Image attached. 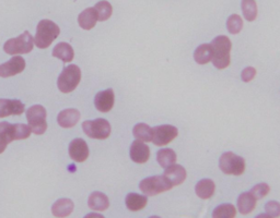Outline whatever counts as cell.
<instances>
[{
  "instance_id": "6da1fadb",
  "label": "cell",
  "mask_w": 280,
  "mask_h": 218,
  "mask_svg": "<svg viewBox=\"0 0 280 218\" xmlns=\"http://www.w3.org/2000/svg\"><path fill=\"white\" fill-rule=\"evenodd\" d=\"M212 48H213V64L217 69H225L230 65V51L232 44L230 38L221 35L215 37L212 42Z\"/></svg>"
},
{
  "instance_id": "7a4b0ae2",
  "label": "cell",
  "mask_w": 280,
  "mask_h": 218,
  "mask_svg": "<svg viewBox=\"0 0 280 218\" xmlns=\"http://www.w3.org/2000/svg\"><path fill=\"white\" fill-rule=\"evenodd\" d=\"M60 33L59 26L51 20H42L36 26V34L34 37V44L36 47L45 49L49 48L52 43L56 40Z\"/></svg>"
},
{
  "instance_id": "3957f363",
  "label": "cell",
  "mask_w": 280,
  "mask_h": 218,
  "mask_svg": "<svg viewBox=\"0 0 280 218\" xmlns=\"http://www.w3.org/2000/svg\"><path fill=\"white\" fill-rule=\"evenodd\" d=\"M81 80V70L76 65H70L64 68L58 76L57 87L61 93H70L76 90Z\"/></svg>"
},
{
  "instance_id": "277c9868",
  "label": "cell",
  "mask_w": 280,
  "mask_h": 218,
  "mask_svg": "<svg viewBox=\"0 0 280 218\" xmlns=\"http://www.w3.org/2000/svg\"><path fill=\"white\" fill-rule=\"evenodd\" d=\"M173 188L168 179L165 176H152L148 177L142 180L139 184V189L145 194L146 197L158 196L160 193L167 192Z\"/></svg>"
},
{
  "instance_id": "5b68a950",
  "label": "cell",
  "mask_w": 280,
  "mask_h": 218,
  "mask_svg": "<svg viewBox=\"0 0 280 218\" xmlns=\"http://www.w3.org/2000/svg\"><path fill=\"white\" fill-rule=\"evenodd\" d=\"M34 47V40L30 32L26 31L20 36L15 38H10L9 41H7L4 50L8 54H22V53H29L32 51Z\"/></svg>"
},
{
  "instance_id": "8992f818",
  "label": "cell",
  "mask_w": 280,
  "mask_h": 218,
  "mask_svg": "<svg viewBox=\"0 0 280 218\" xmlns=\"http://www.w3.org/2000/svg\"><path fill=\"white\" fill-rule=\"evenodd\" d=\"M46 109L42 105H34L27 111V119L29 127L33 133L41 135L48 130V122H46Z\"/></svg>"
},
{
  "instance_id": "52a82bcc",
  "label": "cell",
  "mask_w": 280,
  "mask_h": 218,
  "mask_svg": "<svg viewBox=\"0 0 280 218\" xmlns=\"http://www.w3.org/2000/svg\"><path fill=\"white\" fill-rule=\"evenodd\" d=\"M219 167L225 175L240 176L245 170V160L232 152H227L221 155L219 159Z\"/></svg>"
},
{
  "instance_id": "ba28073f",
  "label": "cell",
  "mask_w": 280,
  "mask_h": 218,
  "mask_svg": "<svg viewBox=\"0 0 280 218\" xmlns=\"http://www.w3.org/2000/svg\"><path fill=\"white\" fill-rule=\"evenodd\" d=\"M82 129L84 133L91 139L105 140L111 134V124L103 118L84 121L82 123Z\"/></svg>"
},
{
  "instance_id": "9c48e42d",
  "label": "cell",
  "mask_w": 280,
  "mask_h": 218,
  "mask_svg": "<svg viewBox=\"0 0 280 218\" xmlns=\"http://www.w3.org/2000/svg\"><path fill=\"white\" fill-rule=\"evenodd\" d=\"M178 130L171 124H162L152 129V141L154 145L163 146L167 145L177 137Z\"/></svg>"
},
{
  "instance_id": "30bf717a",
  "label": "cell",
  "mask_w": 280,
  "mask_h": 218,
  "mask_svg": "<svg viewBox=\"0 0 280 218\" xmlns=\"http://www.w3.org/2000/svg\"><path fill=\"white\" fill-rule=\"evenodd\" d=\"M26 69V60L21 56H15L9 61L0 65V76L9 77L21 73Z\"/></svg>"
},
{
  "instance_id": "8fae6325",
  "label": "cell",
  "mask_w": 280,
  "mask_h": 218,
  "mask_svg": "<svg viewBox=\"0 0 280 218\" xmlns=\"http://www.w3.org/2000/svg\"><path fill=\"white\" fill-rule=\"evenodd\" d=\"M69 155L75 161L83 162L89 157V147L82 139H75L69 144Z\"/></svg>"
},
{
  "instance_id": "7c38bea8",
  "label": "cell",
  "mask_w": 280,
  "mask_h": 218,
  "mask_svg": "<svg viewBox=\"0 0 280 218\" xmlns=\"http://www.w3.org/2000/svg\"><path fill=\"white\" fill-rule=\"evenodd\" d=\"M115 95L112 89L101 91L95 97L96 108L101 113H108L114 106Z\"/></svg>"
},
{
  "instance_id": "4fadbf2b",
  "label": "cell",
  "mask_w": 280,
  "mask_h": 218,
  "mask_svg": "<svg viewBox=\"0 0 280 218\" xmlns=\"http://www.w3.org/2000/svg\"><path fill=\"white\" fill-rule=\"evenodd\" d=\"M129 156L131 160L137 164H145L148 161L150 157V149L149 146L145 144V142L142 141H134L130 145L129 150Z\"/></svg>"
},
{
  "instance_id": "5bb4252c",
  "label": "cell",
  "mask_w": 280,
  "mask_h": 218,
  "mask_svg": "<svg viewBox=\"0 0 280 218\" xmlns=\"http://www.w3.org/2000/svg\"><path fill=\"white\" fill-rule=\"evenodd\" d=\"M25 104L18 99H0V118L25 113Z\"/></svg>"
},
{
  "instance_id": "9a60e30c",
  "label": "cell",
  "mask_w": 280,
  "mask_h": 218,
  "mask_svg": "<svg viewBox=\"0 0 280 218\" xmlns=\"http://www.w3.org/2000/svg\"><path fill=\"white\" fill-rule=\"evenodd\" d=\"M17 139V131H15V124L9 122H0V154H3L8 144L15 141Z\"/></svg>"
},
{
  "instance_id": "2e32d148",
  "label": "cell",
  "mask_w": 280,
  "mask_h": 218,
  "mask_svg": "<svg viewBox=\"0 0 280 218\" xmlns=\"http://www.w3.org/2000/svg\"><path fill=\"white\" fill-rule=\"evenodd\" d=\"M80 119V112L75 108L65 109V111L60 112L57 117V122L61 128L69 129L75 127Z\"/></svg>"
},
{
  "instance_id": "e0dca14e",
  "label": "cell",
  "mask_w": 280,
  "mask_h": 218,
  "mask_svg": "<svg viewBox=\"0 0 280 218\" xmlns=\"http://www.w3.org/2000/svg\"><path fill=\"white\" fill-rule=\"evenodd\" d=\"M168 181L174 185H180L184 182V180L186 179V170L183 166L181 165H172L168 168H166L165 174H163Z\"/></svg>"
},
{
  "instance_id": "ac0fdd59",
  "label": "cell",
  "mask_w": 280,
  "mask_h": 218,
  "mask_svg": "<svg viewBox=\"0 0 280 218\" xmlns=\"http://www.w3.org/2000/svg\"><path fill=\"white\" fill-rule=\"evenodd\" d=\"M75 204L70 199H59L52 206V213L57 218H65L74 212Z\"/></svg>"
},
{
  "instance_id": "d6986e66",
  "label": "cell",
  "mask_w": 280,
  "mask_h": 218,
  "mask_svg": "<svg viewBox=\"0 0 280 218\" xmlns=\"http://www.w3.org/2000/svg\"><path fill=\"white\" fill-rule=\"evenodd\" d=\"M88 205L93 211L97 212H103L106 211L110 206V201H108V198L105 196L102 192H92L89 197L88 200Z\"/></svg>"
},
{
  "instance_id": "ffe728a7",
  "label": "cell",
  "mask_w": 280,
  "mask_h": 218,
  "mask_svg": "<svg viewBox=\"0 0 280 218\" xmlns=\"http://www.w3.org/2000/svg\"><path fill=\"white\" fill-rule=\"evenodd\" d=\"M98 22V14L95 8H88L83 10L79 17H78V23L83 30H91L96 26Z\"/></svg>"
},
{
  "instance_id": "44dd1931",
  "label": "cell",
  "mask_w": 280,
  "mask_h": 218,
  "mask_svg": "<svg viewBox=\"0 0 280 218\" xmlns=\"http://www.w3.org/2000/svg\"><path fill=\"white\" fill-rule=\"evenodd\" d=\"M215 190L216 185L212 179H201V180L198 181L195 185V192L197 194V197L203 200L212 198L214 196Z\"/></svg>"
},
{
  "instance_id": "7402d4cb",
  "label": "cell",
  "mask_w": 280,
  "mask_h": 218,
  "mask_svg": "<svg viewBox=\"0 0 280 218\" xmlns=\"http://www.w3.org/2000/svg\"><path fill=\"white\" fill-rule=\"evenodd\" d=\"M125 203L129 211L138 212L140 211V209L146 207L148 203V199L145 194L142 196V194H138V193H128L125 199Z\"/></svg>"
},
{
  "instance_id": "603a6c76",
  "label": "cell",
  "mask_w": 280,
  "mask_h": 218,
  "mask_svg": "<svg viewBox=\"0 0 280 218\" xmlns=\"http://www.w3.org/2000/svg\"><path fill=\"white\" fill-rule=\"evenodd\" d=\"M256 200L250 192H244L238 199V209L242 215H247L254 211Z\"/></svg>"
},
{
  "instance_id": "cb8c5ba5",
  "label": "cell",
  "mask_w": 280,
  "mask_h": 218,
  "mask_svg": "<svg viewBox=\"0 0 280 218\" xmlns=\"http://www.w3.org/2000/svg\"><path fill=\"white\" fill-rule=\"evenodd\" d=\"M52 54H53V57H56L64 62L73 61V59L75 57V52H74L73 47L68 43H65V42L57 44L55 47H54Z\"/></svg>"
},
{
  "instance_id": "d4e9b609",
  "label": "cell",
  "mask_w": 280,
  "mask_h": 218,
  "mask_svg": "<svg viewBox=\"0 0 280 218\" xmlns=\"http://www.w3.org/2000/svg\"><path fill=\"white\" fill-rule=\"evenodd\" d=\"M194 59L198 65H207L213 60V48L210 44H201L194 52Z\"/></svg>"
},
{
  "instance_id": "484cf974",
  "label": "cell",
  "mask_w": 280,
  "mask_h": 218,
  "mask_svg": "<svg viewBox=\"0 0 280 218\" xmlns=\"http://www.w3.org/2000/svg\"><path fill=\"white\" fill-rule=\"evenodd\" d=\"M133 134L138 141L145 143L152 141V128L146 123H138L133 129Z\"/></svg>"
},
{
  "instance_id": "4316f807",
  "label": "cell",
  "mask_w": 280,
  "mask_h": 218,
  "mask_svg": "<svg viewBox=\"0 0 280 218\" xmlns=\"http://www.w3.org/2000/svg\"><path fill=\"white\" fill-rule=\"evenodd\" d=\"M176 158V153L171 149H162L157 153V160L163 168H168L174 165Z\"/></svg>"
},
{
  "instance_id": "83f0119b",
  "label": "cell",
  "mask_w": 280,
  "mask_h": 218,
  "mask_svg": "<svg viewBox=\"0 0 280 218\" xmlns=\"http://www.w3.org/2000/svg\"><path fill=\"white\" fill-rule=\"evenodd\" d=\"M241 7H242L243 17L245 20L252 22L258 18V5H256L255 0H242Z\"/></svg>"
},
{
  "instance_id": "f1b7e54d",
  "label": "cell",
  "mask_w": 280,
  "mask_h": 218,
  "mask_svg": "<svg viewBox=\"0 0 280 218\" xmlns=\"http://www.w3.org/2000/svg\"><path fill=\"white\" fill-rule=\"evenodd\" d=\"M237 209L232 204L225 203L217 206L213 212V218H235Z\"/></svg>"
},
{
  "instance_id": "f546056e",
  "label": "cell",
  "mask_w": 280,
  "mask_h": 218,
  "mask_svg": "<svg viewBox=\"0 0 280 218\" xmlns=\"http://www.w3.org/2000/svg\"><path fill=\"white\" fill-rule=\"evenodd\" d=\"M95 10L98 14V21H102V22L110 19L112 13H113L112 5L108 2H105V0L98 3L95 6Z\"/></svg>"
},
{
  "instance_id": "4dcf8cb0",
  "label": "cell",
  "mask_w": 280,
  "mask_h": 218,
  "mask_svg": "<svg viewBox=\"0 0 280 218\" xmlns=\"http://www.w3.org/2000/svg\"><path fill=\"white\" fill-rule=\"evenodd\" d=\"M227 28L232 35L239 34L243 28V20L239 14H232L227 20Z\"/></svg>"
},
{
  "instance_id": "1f68e13d",
  "label": "cell",
  "mask_w": 280,
  "mask_h": 218,
  "mask_svg": "<svg viewBox=\"0 0 280 218\" xmlns=\"http://www.w3.org/2000/svg\"><path fill=\"white\" fill-rule=\"evenodd\" d=\"M269 190H270L269 185L267 183L262 182V183L254 185L252 190L250 191V193L252 194L255 200H261L267 196V194L269 193Z\"/></svg>"
},
{
  "instance_id": "d6a6232c",
  "label": "cell",
  "mask_w": 280,
  "mask_h": 218,
  "mask_svg": "<svg viewBox=\"0 0 280 218\" xmlns=\"http://www.w3.org/2000/svg\"><path fill=\"white\" fill-rule=\"evenodd\" d=\"M265 211L271 217L277 218L280 216V203L276 201H269L265 205Z\"/></svg>"
},
{
  "instance_id": "836d02e7",
  "label": "cell",
  "mask_w": 280,
  "mask_h": 218,
  "mask_svg": "<svg viewBox=\"0 0 280 218\" xmlns=\"http://www.w3.org/2000/svg\"><path fill=\"white\" fill-rule=\"evenodd\" d=\"M256 75V70L253 67H246L242 73H241V79L244 82H251Z\"/></svg>"
},
{
  "instance_id": "e575fe53",
  "label": "cell",
  "mask_w": 280,
  "mask_h": 218,
  "mask_svg": "<svg viewBox=\"0 0 280 218\" xmlns=\"http://www.w3.org/2000/svg\"><path fill=\"white\" fill-rule=\"evenodd\" d=\"M83 218H105L103 215L98 214V213H90L88 215H85Z\"/></svg>"
},
{
  "instance_id": "d590c367",
  "label": "cell",
  "mask_w": 280,
  "mask_h": 218,
  "mask_svg": "<svg viewBox=\"0 0 280 218\" xmlns=\"http://www.w3.org/2000/svg\"><path fill=\"white\" fill-rule=\"evenodd\" d=\"M255 218H274V217H271L270 215H268V214L266 213V214H260L259 216H256Z\"/></svg>"
},
{
  "instance_id": "8d00e7d4",
  "label": "cell",
  "mask_w": 280,
  "mask_h": 218,
  "mask_svg": "<svg viewBox=\"0 0 280 218\" xmlns=\"http://www.w3.org/2000/svg\"><path fill=\"white\" fill-rule=\"evenodd\" d=\"M149 218H160L159 216H151V217H149Z\"/></svg>"
}]
</instances>
